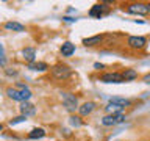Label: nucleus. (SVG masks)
<instances>
[{"mask_svg":"<svg viewBox=\"0 0 150 141\" xmlns=\"http://www.w3.org/2000/svg\"><path fill=\"white\" fill-rule=\"evenodd\" d=\"M30 70H38V72H44V70H47L49 69V64L47 63H44V61H35V63H31V64H28L27 66Z\"/></svg>","mask_w":150,"mask_h":141,"instance_id":"4468645a","label":"nucleus"},{"mask_svg":"<svg viewBox=\"0 0 150 141\" xmlns=\"http://www.w3.org/2000/svg\"><path fill=\"white\" fill-rule=\"evenodd\" d=\"M59 52H61V55H63V56H72V55L75 53V46L72 44V42L66 41V42H63V44H61Z\"/></svg>","mask_w":150,"mask_h":141,"instance_id":"1a4fd4ad","label":"nucleus"},{"mask_svg":"<svg viewBox=\"0 0 150 141\" xmlns=\"http://www.w3.org/2000/svg\"><path fill=\"white\" fill-rule=\"evenodd\" d=\"M105 108H106L108 115H119V113H122V110H124L122 107L114 105V103H111V102H108V105H106Z\"/></svg>","mask_w":150,"mask_h":141,"instance_id":"aec40b11","label":"nucleus"},{"mask_svg":"<svg viewBox=\"0 0 150 141\" xmlns=\"http://www.w3.org/2000/svg\"><path fill=\"white\" fill-rule=\"evenodd\" d=\"M21 113H22V116H25V118H28V116H33L36 113V108H35V105L33 103H30V102H22L21 103Z\"/></svg>","mask_w":150,"mask_h":141,"instance_id":"9d476101","label":"nucleus"},{"mask_svg":"<svg viewBox=\"0 0 150 141\" xmlns=\"http://www.w3.org/2000/svg\"><path fill=\"white\" fill-rule=\"evenodd\" d=\"M94 68H96L97 70H102L103 68H105V66H103V64H100V63H96V64H94Z\"/></svg>","mask_w":150,"mask_h":141,"instance_id":"393cba45","label":"nucleus"},{"mask_svg":"<svg viewBox=\"0 0 150 141\" xmlns=\"http://www.w3.org/2000/svg\"><path fill=\"white\" fill-rule=\"evenodd\" d=\"M142 82H144V83H147V85H150V72H149V74H145L144 77H142Z\"/></svg>","mask_w":150,"mask_h":141,"instance_id":"b1692460","label":"nucleus"},{"mask_svg":"<svg viewBox=\"0 0 150 141\" xmlns=\"http://www.w3.org/2000/svg\"><path fill=\"white\" fill-rule=\"evenodd\" d=\"M105 3H97V5H94V6L89 9V16L91 17H96V19H100L103 14H106L105 11Z\"/></svg>","mask_w":150,"mask_h":141,"instance_id":"0eeeda50","label":"nucleus"},{"mask_svg":"<svg viewBox=\"0 0 150 141\" xmlns=\"http://www.w3.org/2000/svg\"><path fill=\"white\" fill-rule=\"evenodd\" d=\"M98 80L103 82V83H116V85L125 82L120 72H106V74L100 75V78H98Z\"/></svg>","mask_w":150,"mask_h":141,"instance_id":"39448f33","label":"nucleus"},{"mask_svg":"<svg viewBox=\"0 0 150 141\" xmlns=\"http://www.w3.org/2000/svg\"><path fill=\"white\" fill-rule=\"evenodd\" d=\"M127 13H128V14H139V16H145V14H149L147 3H142V2L130 3L128 6H127Z\"/></svg>","mask_w":150,"mask_h":141,"instance_id":"7ed1b4c3","label":"nucleus"},{"mask_svg":"<svg viewBox=\"0 0 150 141\" xmlns=\"http://www.w3.org/2000/svg\"><path fill=\"white\" fill-rule=\"evenodd\" d=\"M122 77H124L125 82H133V80L138 78V72H136L134 69H125L124 72H120Z\"/></svg>","mask_w":150,"mask_h":141,"instance_id":"dca6fc26","label":"nucleus"},{"mask_svg":"<svg viewBox=\"0 0 150 141\" xmlns=\"http://www.w3.org/2000/svg\"><path fill=\"white\" fill-rule=\"evenodd\" d=\"M23 121H27V118L21 115V116H17V118H14V119L9 121V125H16V124H19V122H23Z\"/></svg>","mask_w":150,"mask_h":141,"instance_id":"5701e85b","label":"nucleus"},{"mask_svg":"<svg viewBox=\"0 0 150 141\" xmlns=\"http://www.w3.org/2000/svg\"><path fill=\"white\" fill-rule=\"evenodd\" d=\"M63 103H64V107H66V110L67 111H75L78 108V100H77V97L74 96V94H70V93H63Z\"/></svg>","mask_w":150,"mask_h":141,"instance_id":"20e7f679","label":"nucleus"},{"mask_svg":"<svg viewBox=\"0 0 150 141\" xmlns=\"http://www.w3.org/2000/svg\"><path fill=\"white\" fill-rule=\"evenodd\" d=\"M96 110V103L94 102H84L83 105L78 107V111H80V116H88Z\"/></svg>","mask_w":150,"mask_h":141,"instance_id":"9b49d317","label":"nucleus"},{"mask_svg":"<svg viewBox=\"0 0 150 141\" xmlns=\"http://www.w3.org/2000/svg\"><path fill=\"white\" fill-rule=\"evenodd\" d=\"M147 8H149V13H150V3H147Z\"/></svg>","mask_w":150,"mask_h":141,"instance_id":"bb28decb","label":"nucleus"},{"mask_svg":"<svg viewBox=\"0 0 150 141\" xmlns=\"http://www.w3.org/2000/svg\"><path fill=\"white\" fill-rule=\"evenodd\" d=\"M122 122H125V115L124 113H119V115H106L102 118V124L106 127L111 125H119Z\"/></svg>","mask_w":150,"mask_h":141,"instance_id":"f03ea898","label":"nucleus"},{"mask_svg":"<svg viewBox=\"0 0 150 141\" xmlns=\"http://www.w3.org/2000/svg\"><path fill=\"white\" fill-rule=\"evenodd\" d=\"M22 56H23V60H25L28 64L35 63V60H36V49H35V47H25V49L22 50Z\"/></svg>","mask_w":150,"mask_h":141,"instance_id":"6e6552de","label":"nucleus"},{"mask_svg":"<svg viewBox=\"0 0 150 141\" xmlns=\"http://www.w3.org/2000/svg\"><path fill=\"white\" fill-rule=\"evenodd\" d=\"M110 102L111 103H114V105H119L122 108H125V107H130L131 105V102L128 100V99H122V97H111L110 99Z\"/></svg>","mask_w":150,"mask_h":141,"instance_id":"a211bd4d","label":"nucleus"},{"mask_svg":"<svg viewBox=\"0 0 150 141\" xmlns=\"http://www.w3.org/2000/svg\"><path fill=\"white\" fill-rule=\"evenodd\" d=\"M102 41H103V36L102 35H96V36H91V38H84V39H83V46L94 47V46L100 44Z\"/></svg>","mask_w":150,"mask_h":141,"instance_id":"ddd939ff","label":"nucleus"},{"mask_svg":"<svg viewBox=\"0 0 150 141\" xmlns=\"http://www.w3.org/2000/svg\"><path fill=\"white\" fill-rule=\"evenodd\" d=\"M52 77L55 80H67L70 75H72V69L69 68L67 64H63V63H56L55 66H52Z\"/></svg>","mask_w":150,"mask_h":141,"instance_id":"f257e3e1","label":"nucleus"},{"mask_svg":"<svg viewBox=\"0 0 150 141\" xmlns=\"http://www.w3.org/2000/svg\"><path fill=\"white\" fill-rule=\"evenodd\" d=\"M16 88L21 91V94L23 96V99H25V100H28V99L31 97V91H30V89H28L23 83H16Z\"/></svg>","mask_w":150,"mask_h":141,"instance_id":"6ab92c4d","label":"nucleus"},{"mask_svg":"<svg viewBox=\"0 0 150 141\" xmlns=\"http://www.w3.org/2000/svg\"><path fill=\"white\" fill-rule=\"evenodd\" d=\"M69 121H70V124H72L74 127L83 125V121H81V118H80V116H70V118H69Z\"/></svg>","mask_w":150,"mask_h":141,"instance_id":"412c9836","label":"nucleus"},{"mask_svg":"<svg viewBox=\"0 0 150 141\" xmlns=\"http://www.w3.org/2000/svg\"><path fill=\"white\" fill-rule=\"evenodd\" d=\"M45 136V130L41 129V127H38V129H33L30 133H28V138L30 140H41Z\"/></svg>","mask_w":150,"mask_h":141,"instance_id":"f3484780","label":"nucleus"},{"mask_svg":"<svg viewBox=\"0 0 150 141\" xmlns=\"http://www.w3.org/2000/svg\"><path fill=\"white\" fill-rule=\"evenodd\" d=\"M0 66H6V56H5V47L0 44Z\"/></svg>","mask_w":150,"mask_h":141,"instance_id":"4be33fe9","label":"nucleus"},{"mask_svg":"<svg viewBox=\"0 0 150 141\" xmlns=\"http://www.w3.org/2000/svg\"><path fill=\"white\" fill-rule=\"evenodd\" d=\"M6 94H8V97H9V99H13V100H17V102H27L17 88H8V89H6Z\"/></svg>","mask_w":150,"mask_h":141,"instance_id":"f8f14e48","label":"nucleus"},{"mask_svg":"<svg viewBox=\"0 0 150 141\" xmlns=\"http://www.w3.org/2000/svg\"><path fill=\"white\" fill-rule=\"evenodd\" d=\"M127 44H128V47H131V49H134V50H141L145 47V44H147V39H145L144 36H128Z\"/></svg>","mask_w":150,"mask_h":141,"instance_id":"423d86ee","label":"nucleus"},{"mask_svg":"<svg viewBox=\"0 0 150 141\" xmlns=\"http://www.w3.org/2000/svg\"><path fill=\"white\" fill-rule=\"evenodd\" d=\"M5 28L9 31H25V27L22 25V24H19V22H13V21H9L5 24Z\"/></svg>","mask_w":150,"mask_h":141,"instance_id":"2eb2a0df","label":"nucleus"},{"mask_svg":"<svg viewBox=\"0 0 150 141\" xmlns=\"http://www.w3.org/2000/svg\"><path fill=\"white\" fill-rule=\"evenodd\" d=\"M2 130H3V125H2V124H0V132H2Z\"/></svg>","mask_w":150,"mask_h":141,"instance_id":"cd10ccee","label":"nucleus"},{"mask_svg":"<svg viewBox=\"0 0 150 141\" xmlns=\"http://www.w3.org/2000/svg\"><path fill=\"white\" fill-rule=\"evenodd\" d=\"M64 21H67V22H74L75 19H72V17H64Z\"/></svg>","mask_w":150,"mask_h":141,"instance_id":"a878e982","label":"nucleus"}]
</instances>
